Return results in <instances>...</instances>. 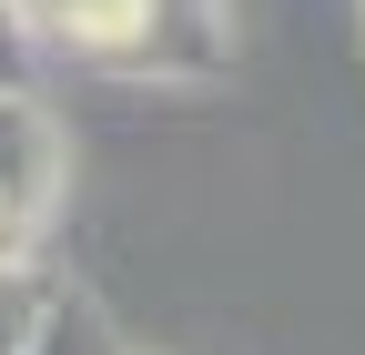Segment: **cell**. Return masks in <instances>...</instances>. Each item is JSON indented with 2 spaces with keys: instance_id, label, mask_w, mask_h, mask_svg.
Returning a JSON list of instances; mask_svg holds the SVG:
<instances>
[{
  "instance_id": "obj_5",
  "label": "cell",
  "mask_w": 365,
  "mask_h": 355,
  "mask_svg": "<svg viewBox=\"0 0 365 355\" xmlns=\"http://www.w3.org/2000/svg\"><path fill=\"white\" fill-rule=\"evenodd\" d=\"M21 81H31V21L0 0V92H21Z\"/></svg>"
},
{
  "instance_id": "obj_2",
  "label": "cell",
  "mask_w": 365,
  "mask_h": 355,
  "mask_svg": "<svg viewBox=\"0 0 365 355\" xmlns=\"http://www.w3.org/2000/svg\"><path fill=\"white\" fill-rule=\"evenodd\" d=\"M51 213H61V122L31 92H0V264H31Z\"/></svg>"
},
{
  "instance_id": "obj_4",
  "label": "cell",
  "mask_w": 365,
  "mask_h": 355,
  "mask_svg": "<svg viewBox=\"0 0 365 355\" xmlns=\"http://www.w3.org/2000/svg\"><path fill=\"white\" fill-rule=\"evenodd\" d=\"M31 355H122V345H112V325L91 315L81 294H51V325L31 335Z\"/></svg>"
},
{
  "instance_id": "obj_3",
  "label": "cell",
  "mask_w": 365,
  "mask_h": 355,
  "mask_svg": "<svg viewBox=\"0 0 365 355\" xmlns=\"http://www.w3.org/2000/svg\"><path fill=\"white\" fill-rule=\"evenodd\" d=\"M41 325H51V284L31 264H0V355H31Z\"/></svg>"
},
{
  "instance_id": "obj_6",
  "label": "cell",
  "mask_w": 365,
  "mask_h": 355,
  "mask_svg": "<svg viewBox=\"0 0 365 355\" xmlns=\"http://www.w3.org/2000/svg\"><path fill=\"white\" fill-rule=\"evenodd\" d=\"M11 11H21V21H31V11H41V0H11Z\"/></svg>"
},
{
  "instance_id": "obj_1",
  "label": "cell",
  "mask_w": 365,
  "mask_h": 355,
  "mask_svg": "<svg viewBox=\"0 0 365 355\" xmlns=\"http://www.w3.org/2000/svg\"><path fill=\"white\" fill-rule=\"evenodd\" d=\"M41 41L71 61H102V71H203L223 51L213 0H41L31 51Z\"/></svg>"
}]
</instances>
